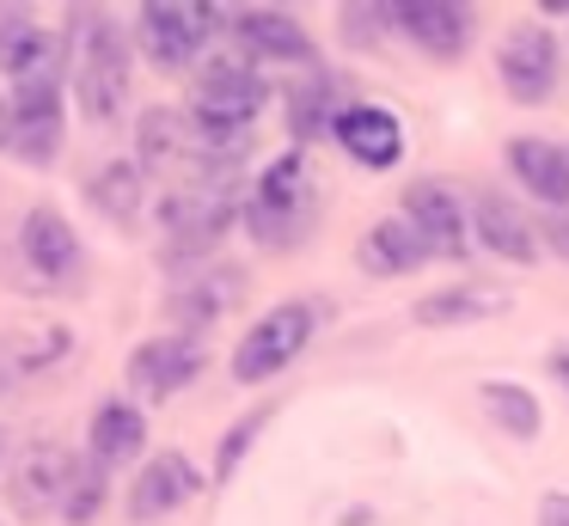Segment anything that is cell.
Returning <instances> with one entry per match:
<instances>
[{"label": "cell", "mask_w": 569, "mask_h": 526, "mask_svg": "<svg viewBox=\"0 0 569 526\" xmlns=\"http://www.w3.org/2000/svg\"><path fill=\"white\" fill-rule=\"evenodd\" d=\"M483 410H490V423L508 428L515 440H532V435H539V423H545L539 398H532L527 386H502V379H490V386H483Z\"/></svg>", "instance_id": "27"}, {"label": "cell", "mask_w": 569, "mask_h": 526, "mask_svg": "<svg viewBox=\"0 0 569 526\" xmlns=\"http://www.w3.org/2000/svg\"><path fill=\"white\" fill-rule=\"evenodd\" d=\"M471 232H478L496 257H508V264H532V257H539V239H532L527 215L496 190H483L478 202H471Z\"/></svg>", "instance_id": "19"}, {"label": "cell", "mask_w": 569, "mask_h": 526, "mask_svg": "<svg viewBox=\"0 0 569 526\" xmlns=\"http://www.w3.org/2000/svg\"><path fill=\"white\" fill-rule=\"evenodd\" d=\"M312 330H319V306H307V300L270 306V312H263L258 325L246 330V337H239V349H233V379H239V386H263V379H276V374H282V367L312 343Z\"/></svg>", "instance_id": "3"}, {"label": "cell", "mask_w": 569, "mask_h": 526, "mask_svg": "<svg viewBox=\"0 0 569 526\" xmlns=\"http://www.w3.org/2000/svg\"><path fill=\"white\" fill-rule=\"evenodd\" d=\"M136 141H141V166H148V171H166V159H178L190 147L184 141V117H178V110H166V105L141 110Z\"/></svg>", "instance_id": "28"}, {"label": "cell", "mask_w": 569, "mask_h": 526, "mask_svg": "<svg viewBox=\"0 0 569 526\" xmlns=\"http://www.w3.org/2000/svg\"><path fill=\"white\" fill-rule=\"evenodd\" d=\"M258 428H263V410H251V416H239L233 428H227V440H221V453H214V484H227L233 477V465L246 459V447L258 440Z\"/></svg>", "instance_id": "30"}, {"label": "cell", "mask_w": 569, "mask_h": 526, "mask_svg": "<svg viewBox=\"0 0 569 526\" xmlns=\"http://www.w3.org/2000/svg\"><path fill=\"white\" fill-rule=\"evenodd\" d=\"M392 19V7H343L337 12V24L349 31V43H373V31Z\"/></svg>", "instance_id": "31"}, {"label": "cell", "mask_w": 569, "mask_h": 526, "mask_svg": "<svg viewBox=\"0 0 569 526\" xmlns=\"http://www.w3.org/2000/svg\"><path fill=\"white\" fill-rule=\"evenodd\" d=\"M502 80L520 105H545L557 86V37L539 31V24H520V31L502 37Z\"/></svg>", "instance_id": "12"}, {"label": "cell", "mask_w": 569, "mask_h": 526, "mask_svg": "<svg viewBox=\"0 0 569 526\" xmlns=\"http://www.w3.org/2000/svg\"><path fill=\"white\" fill-rule=\"evenodd\" d=\"M74 24H80V68H74V98H80V110H87L92 122H111L117 110H123V98H129V49H123V37L104 24V12H92V7H80L74 12Z\"/></svg>", "instance_id": "2"}, {"label": "cell", "mask_w": 569, "mask_h": 526, "mask_svg": "<svg viewBox=\"0 0 569 526\" xmlns=\"http://www.w3.org/2000/svg\"><path fill=\"white\" fill-rule=\"evenodd\" d=\"M307 215H312V178L300 166V153H282L276 166H263L258 190L246 202V227L258 245H295Z\"/></svg>", "instance_id": "5"}, {"label": "cell", "mask_w": 569, "mask_h": 526, "mask_svg": "<svg viewBox=\"0 0 569 526\" xmlns=\"http://www.w3.org/2000/svg\"><path fill=\"white\" fill-rule=\"evenodd\" d=\"M551 374L563 379V391H569V343H557V349H551Z\"/></svg>", "instance_id": "34"}, {"label": "cell", "mask_w": 569, "mask_h": 526, "mask_svg": "<svg viewBox=\"0 0 569 526\" xmlns=\"http://www.w3.org/2000/svg\"><path fill=\"white\" fill-rule=\"evenodd\" d=\"M74 453L68 447H26L19 453V465H13V484H7V496H13V508L19 514H62V502H68V484H74Z\"/></svg>", "instance_id": "10"}, {"label": "cell", "mask_w": 569, "mask_h": 526, "mask_svg": "<svg viewBox=\"0 0 569 526\" xmlns=\"http://www.w3.org/2000/svg\"><path fill=\"white\" fill-rule=\"evenodd\" d=\"M539 526H569V496H545L539 502Z\"/></svg>", "instance_id": "32"}, {"label": "cell", "mask_w": 569, "mask_h": 526, "mask_svg": "<svg viewBox=\"0 0 569 526\" xmlns=\"http://www.w3.org/2000/svg\"><path fill=\"white\" fill-rule=\"evenodd\" d=\"M221 24H233L239 43L263 61H307L312 56V37L300 31V19L282 7H227Z\"/></svg>", "instance_id": "13"}, {"label": "cell", "mask_w": 569, "mask_h": 526, "mask_svg": "<svg viewBox=\"0 0 569 526\" xmlns=\"http://www.w3.org/2000/svg\"><path fill=\"white\" fill-rule=\"evenodd\" d=\"M197 465L184 459L178 447H166V453H153L148 465H141V477L129 484V520H166V514H178L190 496H197Z\"/></svg>", "instance_id": "11"}, {"label": "cell", "mask_w": 569, "mask_h": 526, "mask_svg": "<svg viewBox=\"0 0 569 526\" xmlns=\"http://www.w3.org/2000/svg\"><path fill=\"white\" fill-rule=\"evenodd\" d=\"M160 227L172 239V257L221 245V232L233 227V183H227V171H197L184 190H172L160 202Z\"/></svg>", "instance_id": "4"}, {"label": "cell", "mask_w": 569, "mask_h": 526, "mask_svg": "<svg viewBox=\"0 0 569 526\" xmlns=\"http://www.w3.org/2000/svg\"><path fill=\"white\" fill-rule=\"evenodd\" d=\"M19 251L38 269L43 281H74L80 276V239L56 208H31L26 227H19Z\"/></svg>", "instance_id": "15"}, {"label": "cell", "mask_w": 569, "mask_h": 526, "mask_svg": "<svg viewBox=\"0 0 569 526\" xmlns=\"http://www.w3.org/2000/svg\"><path fill=\"white\" fill-rule=\"evenodd\" d=\"M508 312V294L490 288V281H459V288H441L429 300H417V325L441 330V325H478V318Z\"/></svg>", "instance_id": "22"}, {"label": "cell", "mask_w": 569, "mask_h": 526, "mask_svg": "<svg viewBox=\"0 0 569 526\" xmlns=\"http://www.w3.org/2000/svg\"><path fill=\"white\" fill-rule=\"evenodd\" d=\"M87 196L104 220H136L141 208V166L136 159H104L99 171L87 178Z\"/></svg>", "instance_id": "26"}, {"label": "cell", "mask_w": 569, "mask_h": 526, "mask_svg": "<svg viewBox=\"0 0 569 526\" xmlns=\"http://www.w3.org/2000/svg\"><path fill=\"white\" fill-rule=\"evenodd\" d=\"M7 147H13V105L0 98V153H7Z\"/></svg>", "instance_id": "33"}, {"label": "cell", "mask_w": 569, "mask_h": 526, "mask_svg": "<svg viewBox=\"0 0 569 526\" xmlns=\"http://www.w3.org/2000/svg\"><path fill=\"white\" fill-rule=\"evenodd\" d=\"M239 294H246V276H239V269H202V276L178 281L172 300H166V312H172V325L202 330V325H214L221 312H233Z\"/></svg>", "instance_id": "17"}, {"label": "cell", "mask_w": 569, "mask_h": 526, "mask_svg": "<svg viewBox=\"0 0 569 526\" xmlns=\"http://www.w3.org/2000/svg\"><path fill=\"white\" fill-rule=\"evenodd\" d=\"M508 166H515V178L527 183L539 202L569 208V147H557V141H515V147H508Z\"/></svg>", "instance_id": "21"}, {"label": "cell", "mask_w": 569, "mask_h": 526, "mask_svg": "<svg viewBox=\"0 0 569 526\" xmlns=\"http://www.w3.org/2000/svg\"><path fill=\"white\" fill-rule=\"evenodd\" d=\"M405 220L429 239V251H441V257L466 251L471 220H466V208H459V196L447 190V183H435V178L410 183V190H405Z\"/></svg>", "instance_id": "14"}, {"label": "cell", "mask_w": 569, "mask_h": 526, "mask_svg": "<svg viewBox=\"0 0 569 526\" xmlns=\"http://www.w3.org/2000/svg\"><path fill=\"white\" fill-rule=\"evenodd\" d=\"M68 37L43 31L26 7H0V73L7 80H62Z\"/></svg>", "instance_id": "7"}, {"label": "cell", "mask_w": 569, "mask_h": 526, "mask_svg": "<svg viewBox=\"0 0 569 526\" xmlns=\"http://www.w3.org/2000/svg\"><path fill=\"white\" fill-rule=\"evenodd\" d=\"M557 251H563V257H569V215H563V220H557Z\"/></svg>", "instance_id": "35"}, {"label": "cell", "mask_w": 569, "mask_h": 526, "mask_svg": "<svg viewBox=\"0 0 569 526\" xmlns=\"http://www.w3.org/2000/svg\"><path fill=\"white\" fill-rule=\"evenodd\" d=\"M0 386H7V367H0Z\"/></svg>", "instance_id": "36"}, {"label": "cell", "mask_w": 569, "mask_h": 526, "mask_svg": "<svg viewBox=\"0 0 569 526\" xmlns=\"http://www.w3.org/2000/svg\"><path fill=\"white\" fill-rule=\"evenodd\" d=\"M141 447H148L141 410L129 398H104L99 410H92V459H99L104 472H117V465L141 459Z\"/></svg>", "instance_id": "20"}, {"label": "cell", "mask_w": 569, "mask_h": 526, "mask_svg": "<svg viewBox=\"0 0 569 526\" xmlns=\"http://www.w3.org/2000/svg\"><path fill=\"white\" fill-rule=\"evenodd\" d=\"M214 24H221L214 7H190V0H166L160 7V0H148V7H136V43L153 68H184V61L202 56Z\"/></svg>", "instance_id": "6"}, {"label": "cell", "mask_w": 569, "mask_h": 526, "mask_svg": "<svg viewBox=\"0 0 569 526\" xmlns=\"http://www.w3.org/2000/svg\"><path fill=\"white\" fill-rule=\"evenodd\" d=\"M392 19L417 37L429 56L453 61L471 49V7H447V0H410V7H392Z\"/></svg>", "instance_id": "18"}, {"label": "cell", "mask_w": 569, "mask_h": 526, "mask_svg": "<svg viewBox=\"0 0 569 526\" xmlns=\"http://www.w3.org/2000/svg\"><path fill=\"white\" fill-rule=\"evenodd\" d=\"M104 489H111V484H104V465L87 453V459L74 465V484H68L62 520H68V526H92V514L104 508Z\"/></svg>", "instance_id": "29"}, {"label": "cell", "mask_w": 569, "mask_h": 526, "mask_svg": "<svg viewBox=\"0 0 569 526\" xmlns=\"http://www.w3.org/2000/svg\"><path fill=\"white\" fill-rule=\"evenodd\" d=\"M429 239H422L410 220H380V227L368 232V245H361V264L380 269V276H410V269L429 264Z\"/></svg>", "instance_id": "24"}, {"label": "cell", "mask_w": 569, "mask_h": 526, "mask_svg": "<svg viewBox=\"0 0 569 526\" xmlns=\"http://www.w3.org/2000/svg\"><path fill=\"white\" fill-rule=\"evenodd\" d=\"M197 374H202V349L184 337V330H166V337L141 343V349L129 355V386H136L141 398H153V404H166L172 391H184Z\"/></svg>", "instance_id": "8"}, {"label": "cell", "mask_w": 569, "mask_h": 526, "mask_svg": "<svg viewBox=\"0 0 569 526\" xmlns=\"http://www.w3.org/2000/svg\"><path fill=\"white\" fill-rule=\"evenodd\" d=\"M68 355H74V330L68 325H31V330H19V337L0 343V367H7V379L43 374V367L68 361Z\"/></svg>", "instance_id": "23"}, {"label": "cell", "mask_w": 569, "mask_h": 526, "mask_svg": "<svg viewBox=\"0 0 569 526\" xmlns=\"http://www.w3.org/2000/svg\"><path fill=\"white\" fill-rule=\"evenodd\" d=\"M343 80L337 73H312L307 86L295 92V105H288V129H295V141H312V135H337V117H343Z\"/></svg>", "instance_id": "25"}, {"label": "cell", "mask_w": 569, "mask_h": 526, "mask_svg": "<svg viewBox=\"0 0 569 526\" xmlns=\"http://www.w3.org/2000/svg\"><path fill=\"white\" fill-rule=\"evenodd\" d=\"M337 141H343V153L368 171H386L405 153V129H398V117L380 105H349L343 117H337Z\"/></svg>", "instance_id": "16"}, {"label": "cell", "mask_w": 569, "mask_h": 526, "mask_svg": "<svg viewBox=\"0 0 569 526\" xmlns=\"http://www.w3.org/2000/svg\"><path fill=\"white\" fill-rule=\"evenodd\" d=\"M56 135H62V80H19L13 86V153L31 159V166H50Z\"/></svg>", "instance_id": "9"}, {"label": "cell", "mask_w": 569, "mask_h": 526, "mask_svg": "<svg viewBox=\"0 0 569 526\" xmlns=\"http://www.w3.org/2000/svg\"><path fill=\"white\" fill-rule=\"evenodd\" d=\"M270 86L251 61L239 56H214L197 73V92H190V122H197V147L202 153H239L246 147L251 117L263 110Z\"/></svg>", "instance_id": "1"}]
</instances>
